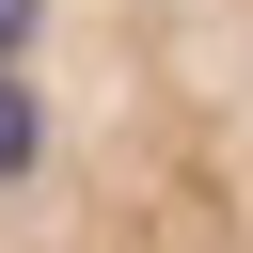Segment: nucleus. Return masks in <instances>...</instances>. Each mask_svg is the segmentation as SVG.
<instances>
[{"label":"nucleus","instance_id":"nucleus-1","mask_svg":"<svg viewBox=\"0 0 253 253\" xmlns=\"http://www.w3.org/2000/svg\"><path fill=\"white\" fill-rule=\"evenodd\" d=\"M0 253H253V0H0Z\"/></svg>","mask_w":253,"mask_h":253}]
</instances>
